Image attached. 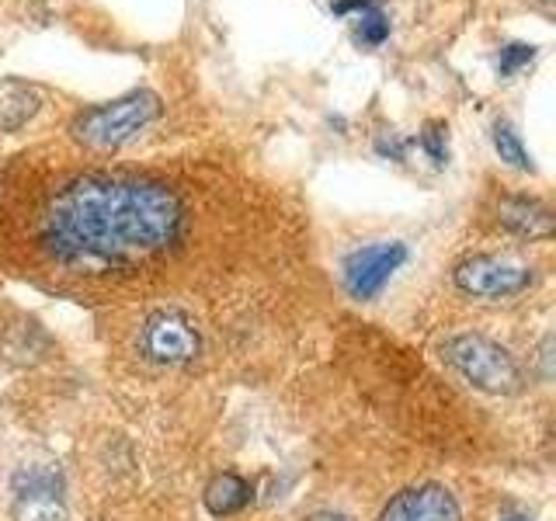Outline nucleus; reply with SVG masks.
Here are the masks:
<instances>
[{
  "mask_svg": "<svg viewBox=\"0 0 556 521\" xmlns=\"http://www.w3.org/2000/svg\"><path fill=\"white\" fill-rule=\"evenodd\" d=\"M188 208L170 185L147 174L80 170L52 185L31 216V247L70 275L139 271L174 254Z\"/></svg>",
  "mask_w": 556,
  "mask_h": 521,
  "instance_id": "nucleus-1",
  "label": "nucleus"
},
{
  "mask_svg": "<svg viewBox=\"0 0 556 521\" xmlns=\"http://www.w3.org/2000/svg\"><path fill=\"white\" fill-rule=\"evenodd\" d=\"M161 115V98L147 87H136L129 94H118L104 104H91V109L77 112L70 118V139L77 147L91 153H112L136 139L150 122Z\"/></svg>",
  "mask_w": 556,
  "mask_h": 521,
  "instance_id": "nucleus-2",
  "label": "nucleus"
},
{
  "mask_svg": "<svg viewBox=\"0 0 556 521\" xmlns=\"http://www.w3.org/2000/svg\"><path fill=\"white\" fill-rule=\"evenodd\" d=\"M445 361L456 369L469 386H477L483 393L508 396L521 390V369L511 358L508 347H501L497 341L483 334H456L448 338L442 347Z\"/></svg>",
  "mask_w": 556,
  "mask_h": 521,
  "instance_id": "nucleus-3",
  "label": "nucleus"
},
{
  "mask_svg": "<svg viewBox=\"0 0 556 521\" xmlns=\"http://www.w3.org/2000/svg\"><path fill=\"white\" fill-rule=\"evenodd\" d=\"M139 352H143L147 361L174 369V365H188L202 352V334L185 309L164 306V309H153L143 320V330H139Z\"/></svg>",
  "mask_w": 556,
  "mask_h": 521,
  "instance_id": "nucleus-4",
  "label": "nucleus"
},
{
  "mask_svg": "<svg viewBox=\"0 0 556 521\" xmlns=\"http://www.w3.org/2000/svg\"><path fill=\"white\" fill-rule=\"evenodd\" d=\"M535 271L529 265L511 257H497V254H473L463 257L456 268H452V282L463 295H473V300H508L532 285Z\"/></svg>",
  "mask_w": 556,
  "mask_h": 521,
  "instance_id": "nucleus-5",
  "label": "nucleus"
},
{
  "mask_svg": "<svg viewBox=\"0 0 556 521\" xmlns=\"http://www.w3.org/2000/svg\"><path fill=\"white\" fill-rule=\"evenodd\" d=\"M407 260V243L390 240V243H372L362 247L344 260V289L352 300L369 303L387 289L390 278L400 271V265Z\"/></svg>",
  "mask_w": 556,
  "mask_h": 521,
  "instance_id": "nucleus-6",
  "label": "nucleus"
},
{
  "mask_svg": "<svg viewBox=\"0 0 556 521\" xmlns=\"http://www.w3.org/2000/svg\"><path fill=\"white\" fill-rule=\"evenodd\" d=\"M14 521H66L60 473L31 466L14 476Z\"/></svg>",
  "mask_w": 556,
  "mask_h": 521,
  "instance_id": "nucleus-7",
  "label": "nucleus"
},
{
  "mask_svg": "<svg viewBox=\"0 0 556 521\" xmlns=\"http://www.w3.org/2000/svg\"><path fill=\"white\" fill-rule=\"evenodd\" d=\"M379 521H463V514L456 497L442 483H417L400 491L382 508Z\"/></svg>",
  "mask_w": 556,
  "mask_h": 521,
  "instance_id": "nucleus-8",
  "label": "nucleus"
},
{
  "mask_svg": "<svg viewBox=\"0 0 556 521\" xmlns=\"http://www.w3.org/2000/svg\"><path fill=\"white\" fill-rule=\"evenodd\" d=\"M497 223L515 237L549 240L553 237V208L529 195H504L497 202Z\"/></svg>",
  "mask_w": 556,
  "mask_h": 521,
  "instance_id": "nucleus-9",
  "label": "nucleus"
},
{
  "mask_svg": "<svg viewBox=\"0 0 556 521\" xmlns=\"http://www.w3.org/2000/svg\"><path fill=\"white\" fill-rule=\"evenodd\" d=\"M42 104V94L35 84L25 80H4L0 84V129L4 132H17L25 129L28 122L35 118Z\"/></svg>",
  "mask_w": 556,
  "mask_h": 521,
  "instance_id": "nucleus-10",
  "label": "nucleus"
},
{
  "mask_svg": "<svg viewBox=\"0 0 556 521\" xmlns=\"http://www.w3.org/2000/svg\"><path fill=\"white\" fill-rule=\"evenodd\" d=\"M251 500V483L237 473H219L205 486V508L213 514H237L243 504Z\"/></svg>",
  "mask_w": 556,
  "mask_h": 521,
  "instance_id": "nucleus-11",
  "label": "nucleus"
},
{
  "mask_svg": "<svg viewBox=\"0 0 556 521\" xmlns=\"http://www.w3.org/2000/svg\"><path fill=\"white\" fill-rule=\"evenodd\" d=\"M491 139H494V150H497V156H501L504 164H511V167H518V170H535L532 153L526 150V143H521L518 129L511 126L508 118H497V122H494V126H491Z\"/></svg>",
  "mask_w": 556,
  "mask_h": 521,
  "instance_id": "nucleus-12",
  "label": "nucleus"
},
{
  "mask_svg": "<svg viewBox=\"0 0 556 521\" xmlns=\"http://www.w3.org/2000/svg\"><path fill=\"white\" fill-rule=\"evenodd\" d=\"M390 39V14L379 8V0L372 8H365L355 14V42L365 49H376Z\"/></svg>",
  "mask_w": 556,
  "mask_h": 521,
  "instance_id": "nucleus-13",
  "label": "nucleus"
},
{
  "mask_svg": "<svg viewBox=\"0 0 556 521\" xmlns=\"http://www.w3.org/2000/svg\"><path fill=\"white\" fill-rule=\"evenodd\" d=\"M417 143H421L425 156L434 167L448 164V126L445 122H425V129L417 132Z\"/></svg>",
  "mask_w": 556,
  "mask_h": 521,
  "instance_id": "nucleus-14",
  "label": "nucleus"
},
{
  "mask_svg": "<svg viewBox=\"0 0 556 521\" xmlns=\"http://www.w3.org/2000/svg\"><path fill=\"white\" fill-rule=\"evenodd\" d=\"M532 60H535V46L532 42H508V46H501V52H497V74L501 77H515Z\"/></svg>",
  "mask_w": 556,
  "mask_h": 521,
  "instance_id": "nucleus-15",
  "label": "nucleus"
},
{
  "mask_svg": "<svg viewBox=\"0 0 556 521\" xmlns=\"http://www.w3.org/2000/svg\"><path fill=\"white\" fill-rule=\"evenodd\" d=\"M376 150L382 156H390V161H404V153H407L404 139H400V136H382V139H376Z\"/></svg>",
  "mask_w": 556,
  "mask_h": 521,
  "instance_id": "nucleus-16",
  "label": "nucleus"
},
{
  "mask_svg": "<svg viewBox=\"0 0 556 521\" xmlns=\"http://www.w3.org/2000/svg\"><path fill=\"white\" fill-rule=\"evenodd\" d=\"M372 4H376V0H334L330 11H334V14H358V11L372 8Z\"/></svg>",
  "mask_w": 556,
  "mask_h": 521,
  "instance_id": "nucleus-17",
  "label": "nucleus"
},
{
  "mask_svg": "<svg viewBox=\"0 0 556 521\" xmlns=\"http://www.w3.org/2000/svg\"><path fill=\"white\" fill-rule=\"evenodd\" d=\"M549 358H553V338L543 341V347H539V361H543V376H549Z\"/></svg>",
  "mask_w": 556,
  "mask_h": 521,
  "instance_id": "nucleus-18",
  "label": "nucleus"
},
{
  "mask_svg": "<svg viewBox=\"0 0 556 521\" xmlns=\"http://www.w3.org/2000/svg\"><path fill=\"white\" fill-rule=\"evenodd\" d=\"M309 521H348L344 514H330V511H324V514H313Z\"/></svg>",
  "mask_w": 556,
  "mask_h": 521,
  "instance_id": "nucleus-19",
  "label": "nucleus"
},
{
  "mask_svg": "<svg viewBox=\"0 0 556 521\" xmlns=\"http://www.w3.org/2000/svg\"><path fill=\"white\" fill-rule=\"evenodd\" d=\"M504 521H529L526 514H504Z\"/></svg>",
  "mask_w": 556,
  "mask_h": 521,
  "instance_id": "nucleus-20",
  "label": "nucleus"
},
{
  "mask_svg": "<svg viewBox=\"0 0 556 521\" xmlns=\"http://www.w3.org/2000/svg\"><path fill=\"white\" fill-rule=\"evenodd\" d=\"M535 4H539V8H549V4H553V0H535Z\"/></svg>",
  "mask_w": 556,
  "mask_h": 521,
  "instance_id": "nucleus-21",
  "label": "nucleus"
}]
</instances>
